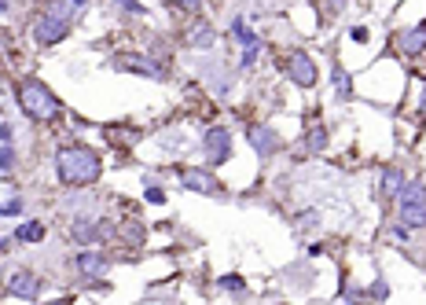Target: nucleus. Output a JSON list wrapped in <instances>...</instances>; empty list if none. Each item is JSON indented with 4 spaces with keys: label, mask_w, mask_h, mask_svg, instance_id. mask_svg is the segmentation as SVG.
Here are the masks:
<instances>
[{
    "label": "nucleus",
    "mask_w": 426,
    "mask_h": 305,
    "mask_svg": "<svg viewBox=\"0 0 426 305\" xmlns=\"http://www.w3.org/2000/svg\"><path fill=\"white\" fill-rule=\"evenodd\" d=\"M56 170H59V181H63V184L85 188V184H96V181H99L103 162H99V155H96L92 147L74 144V147H63V151H59Z\"/></svg>",
    "instance_id": "nucleus-1"
},
{
    "label": "nucleus",
    "mask_w": 426,
    "mask_h": 305,
    "mask_svg": "<svg viewBox=\"0 0 426 305\" xmlns=\"http://www.w3.org/2000/svg\"><path fill=\"white\" fill-rule=\"evenodd\" d=\"M19 107H22L26 118H33V122H51L59 114V99L51 96L41 81L26 78V81H19Z\"/></svg>",
    "instance_id": "nucleus-2"
},
{
    "label": "nucleus",
    "mask_w": 426,
    "mask_h": 305,
    "mask_svg": "<svg viewBox=\"0 0 426 305\" xmlns=\"http://www.w3.org/2000/svg\"><path fill=\"white\" fill-rule=\"evenodd\" d=\"M401 221L404 228H423L426 224V188L419 181H411L401 188Z\"/></svg>",
    "instance_id": "nucleus-3"
},
{
    "label": "nucleus",
    "mask_w": 426,
    "mask_h": 305,
    "mask_svg": "<svg viewBox=\"0 0 426 305\" xmlns=\"http://www.w3.org/2000/svg\"><path fill=\"white\" fill-rule=\"evenodd\" d=\"M67 30H70V22L67 19H56V15H41L33 22V41L41 44V48H51V44H59L63 37H67Z\"/></svg>",
    "instance_id": "nucleus-4"
},
{
    "label": "nucleus",
    "mask_w": 426,
    "mask_h": 305,
    "mask_svg": "<svg viewBox=\"0 0 426 305\" xmlns=\"http://www.w3.org/2000/svg\"><path fill=\"white\" fill-rule=\"evenodd\" d=\"M4 290L15 295V298H37L41 295V279H37V272H30V269H15V272L4 276Z\"/></svg>",
    "instance_id": "nucleus-5"
},
{
    "label": "nucleus",
    "mask_w": 426,
    "mask_h": 305,
    "mask_svg": "<svg viewBox=\"0 0 426 305\" xmlns=\"http://www.w3.org/2000/svg\"><path fill=\"white\" fill-rule=\"evenodd\" d=\"M287 78L298 85V88H313L316 85V63L309 59L305 52H290V59H287Z\"/></svg>",
    "instance_id": "nucleus-6"
},
{
    "label": "nucleus",
    "mask_w": 426,
    "mask_h": 305,
    "mask_svg": "<svg viewBox=\"0 0 426 305\" xmlns=\"http://www.w3.org/2000/svg\"><path fill=\"white\" fill-rule=\"evenodd\" d=\"M202 147H206V155H210L213 166H221V162H228V158H231V136H228V129H221V125L206 129V136H202Z\"/></svg>",
    "instance_id": "nucleus-7"
},
{
    "label": "nucleus",
    "mask_w": 426,
    "mask_h": 305,
    "mask_svg": "<svg viewBox=\"0 0 426 305\" xmlns=\"http://www.w3.org/2000/svg\"><path fill=\"white\" fill-rule=\"evenodd\" d=\"M180 184L191 188V192H199V195L221 192V181H217V176H210L206 170H180Z\"/></svg>",
    "instance_id": "nucleus-8"
},
{
    "label": "nucleus",
    "mask_w": 426,
    "mask_h": 305,
    "mask_svg": "<svg viewBox=\"0 0 426 305\" xmlns=\"http://www.w3.org/2000/svg\"><path fill=\"white\" fill-rule=\"evenodd\" d=\"M114 67H118V70H129V74H140V78H162V67H158V63H151L147 56H133V52H129V56H118V59H114Z\"/></svg>",
    "instance_id": "nucleus-9"
},
{
    "label": "nucleus",
    "mask_w": 426,
    "mask_h": 305,
    "mask_svg": "<svg viewBox=\"0 0 426 305\" xmlns=\"http://www.w3.org/2000/svg\"><path fill=\"white\" fill-rule=\"evenodd\" d=\"M103 232H107V228H103L99 221H92V217H77L74 221V239H77V243H85V247H96L103 239Z\"/></svg>",
    "instance_id": "nucleus-10"
},
{
    "label": "nucleus",
    "mask_w": 426,
    "mask_h": 305,
    "mask_svg": "<svg viewBox=\"0 0 426 305\" xmlns=\"http://www.w3.org/2000/svg\"><path fill=\"white\" fill-rule=\"evenodd\" d=\"M77 272H81L85 279H96V276L107 272V258L96 254V250H81L77 254Z\"/></svg>",
    "instance_id": "nucleus-11"
},
{
    "label": "nucleus",
    "mask_w": 426,
    "mask_h": 305,
    "mask_svg": "<svg viewBox=\"0 0 426 305\" xmlns=\"http://www.w3.org/2000/svg\"><path fill=\"white\" fill-rule=\"evenodd\" d=\"M213 41H217V33H213L210 22H195V26L184 30V44L188 48H213Z\"/></svg>",
    "instance_id": "nucleus-12"
},
{
    "label": "nucleus",
    "mask_w": 426,
    "mask_h": 305,
    "mask_svg": "<svg viewBox=\"0 0 426 305\" xmlns=\"http://www.w3.org/2000/svg\"><path fill=\"white\" fill-rule=\"evenodd\" d=\"M397 48H401L404 56H419L423 48H426V26H411V30H404L401 37H397Z\"/></svg>",
    "instance_id": "nucleus-13"
},
{
    "label": "nucleus",
    "mask_w": 426,
    "mask_h": 305,
    "mask_svg": "<svg viewBox=\"0 0 426 305\" xmlns=\"http://www.w3.org/2000/svg\"><path fill=\"white\" fill-rule=\"evenodd\" d=\"M250 144L261 151V155H272V151H279V136L272 129H265V125H254V129H250Z\"/></svg>",
    "instance_id": "nucleus-14"
},
{
    "label": "nucleus",
    "mask_w": 426,
    "mask_h": 305,
    "mask_svg": "<svg viewBox=\"0 0 426 305\" xmlns=\"http://www.w3.org/2000/svg\"><path fill=\"white\" fill-rule=\"evenodd\" d=\"M401 188H404L401 170H386V173H382V195H386V199H397V195H401Z\"/></svg>",
    "instance_id": "nucleus-15"
},
{
    "label": "nucleus",
    "mask_w": 426,
    "mask_h": 305,
    "mask_svg": "<svg viewBox=\"0 0 426 305\" xmlns=\"http://www.w3.org/2000/svg\"><path fill=\"white\" fill-rule=\"evenodd\" d=\"M15 239H19V243H41V239H44V224L41 221H26V224H19Z\"/></svg>",
    "instance_id": "nucleus-16"
},
{
    "label": "nucleus",
    "mask_w": 426,
    "mask_h": 305,
    "mask_svg": "<svg viewBox=\"0 0 426 305\" xmlns=\"http://www.w3.org/2000/svg\"><path fill=\"white\" fill-rule=\"evenodd\" d=\"M118 236L125 239L129 247H144V228H140V224H136L133 217H125V221H122V228H118Z\"/></svg>",
    "instance_id": "nucleus-17"
},
{
    "label": "nucleus",
    "mask_w": 426,
    "mask_h": 305,
    "mask_svg": "<svg viewBox=\"0 0 426 305\" xmlns=\"http://www.w3.org/2000/svg\"><path fill=\"white\" fill-rule=\"evenodd\" d=\"M345 11V0H320V15H324L327 22H334Z\"/></svg>",
    "instance_id": "nucleus-18"
},
{
    "label": "nucleus",
    "mask_w": 426,
    "mask_h": 305,
    "mask_svg": "<svg viewBox=\"0 0 426 305\" xmlns=\"http://www.w3.org/2000/svg\"><path fill=\"white\" fill-rule=\"evenodd\" d=\"M236 37H239V44H243V48H257V37H254V30H250V26H243V19L236 22Z\"/></svg>",
    "instance_id": "nucleus-19"
},
{
    "label": "nucleus",
    "mask_w": 426,
    "mask_h": 305,
    "mask_svg": "<svg viewBox=\"0 0 426 305\" xmlns=\"http://www.w3.org/2000/svg\"><path fill=\"white\" fill-rule=\"evenodd\" d=\"M15 166V151H11V144H0V170H11Z\"/></svg>",
    "instance_id": "nucleus-20"
},
{
    "label": "nucleus",
    "mask_w": 426,
    "mask_h": 305,
    "mask_svg": "<svg viewBox=\"0 0 426 305\" xmlns=\"http://www.w3.org/2000/svg\"><path fill=\"white\" fill-rule=\"evenodd\" d=\"M118 8H125L129 15H144V4H140V0H118Z\"/></svg>",
    "instance_id": "nucleus-21"
},
{
    "label": "nucleus",
    "mask_w": 426,
    "mask_h": 305,
    "mask_svg": "<svg viewBox=\"0 0 426 305\" xmlns=\"http://www.w3.org/2000/svg\"><path fill=\"white\" fill-rule=\"evenodd\" d=\"M173 8H180V11H199L202 8V0H170Z\"/></svg>",
    "instance_id": "nucleus-22"
},
{
    "label": "nucleus",
    "mask_w": 426,
    "mask_h": 305,
    "mask_svg": "<svg viewBox=\"0 0 426 305\" xmlns=\"http://www.w3.org/2000/svg\"><path fill=\"white\" fill-rule=\"evenodd\" d=\"M144 195H147V202H165V192H162L158 184H147V192H144Z\"/></svg>",
    "instance_id": "nucleus-23"
},
{
    "label": "nucleus",
    "mask_w": 426,
    "mask_h": 305,
    "mask_svg": "<svg viewBox=\"0 0 426 305\" xmlns=\"http://www.w3.org/2000/svg\"><path fill=\"white\" fill-rule=\"evenodd\" d=\"M19 213H22V202H19V199L4 202V217H19Z\"/></svg>",
    "instance_id": "nucleus-24"
},
{
    "label": "nucleus",
    "mask_w": 426,
    "mask_h": 305,
    "mask_svg": "<svg viewBox=\"0 0 426 305\" xmlns=\"http://www.w3.org/2000/svg\"><path fill=\"white\" fill-rule=\"evenodd\" d=\"M327 144V133L324 129H313V136H309V147H324Z\"/></svg>",
    "instance_id": "nucleus-25"
},
{
    "label": "nucleus",
    "mask_w": 426,
    "mask_h": 305,
    "mask_svg": "<svg viewBox=\"0 0 426 305\" xmlns=\"http://www.w3.org/2000/svg\"><path fill=\"white\" fill-rule=\"evenodd\" d=\"M298 224H302V228H313V224H316V210H305V213H298Z\"/></svg>",
    "instance_id": "nucleus-26"
},
{
    "label": "nucleus",
    "mask_w": 426,
    "mask_h": 305,
    "mask_svg": "<svg viewBox=\"0 0 426 305\" xmlns=\"http://www.w3.org/2000/svg\"><path fill=\"white\" fill-rule=\"evenodd\" d=\"M221 287H224V290H243V279H239V276H224Z\"/></svg>",
    "instance_id": "nucleus-27"
},
{
    "label": "nucleus",
    "mask_w": 426,
    "mask_h": 305,
    "mask_svg": "<svg viewBox=\"0 0 426 305\" xmlns=\"http://www.w3.org/2000/svg\"><path fill=\"white\" fill-rule=\"evenodd\" d=\"M350 37H353V41H357V44H364V41H368V30H364V26H357V30H353Z\"/></svg>",
    "instance_id": "nucleus-28"
},
{
    "label": "nucleus",
    "mask_w": 426,
    "mask_h": 305,
    "mask_svg": "<svg viewBox=\"0 0 426 305\" xmlns=\"http://www.w3.org/2000/svg\"><path fill=\"white\" fill-rule=\"evenodd\" d=\"M11 136H15V129H11V125H0V140H4V144H11Z\"/></svg>",
    "instance_id": "nucleus-29"
},
{
    "label": "nucleus",
    "mask_w": 426,
    "mask_h": 305,
    "mask_svg": "<svg viewBox=\"0 0 426 305\" xmlns=\"http://www.w3.org/2000/svg\"><path fill=\"white\" fill-rule=\"evenodd\" d=\"M11 247H8V239H0V254H8Z\"/></svg>",
    "instance_id": "nucleus-30"
},
{
    "label": "nucleus",
    "mask_w": 426,
    "mask_h": 305,
    "mask_svg": "<svg viewBox=\"0 0 426 305\" xmlns=\"http://www.w3.org/2000/svg\"><path fill=\"white\" fill-rule=\"evenodd\" d=\"M11 8V0H0V11H8Z\"/></svg>",
    "instance_id": "nucleus-31"
},
{
    "label": "nucleus",
    "mask_w": 426,
    "mask_h": 305,
    "mask_svg": "<svg viewBox=\"0 0 426 305\" xmlns=\"http://www.w3.org/2000/svg\"><path fill=\"white\" fill-rule=\"evenodd\" d=\"M419 110H423V114H426V92H423V104H419Z\"/></svg>",
    "instance_id": "nucleus-32"
}]
</instances>
